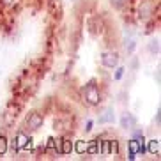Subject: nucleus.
<instances>
[{
	"label": "nucleus",
	"instance_id": "nucleus-12",
	"mask_svg": "<svg viewBox=\"0 0 161 161\" xmlns=\"http://www.w3.org/2000/svg\"><path fill=\"white\" fill-rule=\"evenodd\" d=\"M110 2H112V5L115 9H122V7H126L129 4V0H110Z\"/></svg>",
	"mask_w": 161,
	"mask_h": 161
},
{
	"label": "nucleus",
	"instance_id": "nucleus-11",
	"mask_svg": "<svg viewBox=\"0 0 161 161\" xmlns=\"http://www.w3.org/2000/svg\"><path fill=\"white\" fill-rule=\"evenodd\" d=\"M87 147H89V142H76L73 151H76L78 154H87Z\"/></svg>",
	"mask_w": 161,
	"mask_h": 161
},
{
	"label": "nucleus",
	"instance_id": "nucleus-13",
	"mask_svg": "<svg viewBox=\"0 0 161 161\" xmlns=\"http://www.w3.org/2000/svg\"><path fill=\"white\" fill-rule=\"evenodd\" d=\"M122 76H124V67H115V80H120V78H122Z\"/></svg>",
	"mask_w": 161,
	"mask_h": 161
},
{
	"label": "nucleus",
	"instance_id": "nucleus-14",
	"mask_svg": "<svg viewBox=\"0 0 161 161\" xmlns=\"http://www.w3.org/2000/svg\"><path fill=\"white\" fill-rule=\"evenodd\" d=\"M92 129V120H87V128H85V131H90Z\"/></svg>",
	"mask_w": 161,
	"mask_h": 161
},
{
	"label": "nucleus",
	"instance_id": "nucleus-6",
	"mask_svg": "<svg viewBox=\"0 0 161 161\" xmlns=\"http://www.w3.org/2000/svg\"><path fill=\"white\" fill-rule=\"evenodd\" d=\"M58 154L60 156H67V154H71L73 149H75V145H73V142L69 140V138H64V140H60L58 142Z\"/></svg>",
	"mask_w": 161,
	"mask_h": 161
},
{
	"label": "nucleus",
	"instance_id": "nucleus-7",
	"mask_svg": "<svg viewBox=\"0 0 161 161\" xmlns=\"http://www.w3.org/2000/svg\"><path fill=\"white\" fill-rule=\"evenodd\" d=\"M120 126L126 129H133L136 128V117L133 114H124L122 117H120Z\"/></svg>",
	"mask_w": 161,
	"mask_h": 161
},
{
	"label": "nucleus",
	"instance_id": "nucleus-5",
	"mask_svg": "<svg viewBox=\"0 0 161 161\" xmlns=\"http://www.w3.org/2000/svg\"><path fill=\"white\" fill-rule=\"evenodd\" d=\"M101 64L108 69H115L119 66V53L114 50H108V52L101 53Z\"/></svg>",
	"mask_w": 161,
	"mask_h": 161
},
{
	"label": "nucleus",
	"instance_id": "nucleus-2",
	"mask_svg": "<svg viewBox=\"0 0 161 161\" xmlns=\"http://www.w3.org/2000/svg\"><path fill=\"white\" fill-rule=\"evenodd\" d=\"M9 145H11V151L16 154V152H21V151H25V149H29L30 147V138L25 131H18L16 136L9 142Z\"/></svg>",
	"mask_w": 161,
	"mask_h": 161
},
{
	"label": "nucleus",
	"instance_id": "nucleus-9",
	"mask_svg": "<svg viewBox=\"0 0 161 161\" xmlns=\"http://www.w3.org/2000/svg\"><path fill=\"white\" fill-rule=\"evenodd\" d=\"M145 149L151 152V154H158V152H159V140H149Z\"/></svg>",
	"mask_w": 161,
	"mask_h": 161
},
{
	"label": "nucleus",
	"instance_id": "nucleus-10",
	"mask_svg": "<svg viewBox=\"0 0 161 161\" xmlns=\"http://www.w3.org/2000/svg\"><path fill=\"white\" fill-rule=\"evenodd\" d=\"M7 151H9V140L5 135H0V156H4Z\"/></svg>",
	"mask_w": 161,
	"mask_h": 161
},
{
	"label": "nucleus",
	"instance_id": "nucleus-15",
	"mask_svg": "<svg viewBox=\"0 0 161 161\" xmlns=\"http://www.w3.org/2000/svg\"><path fill=\"white\" fill-rule=\"evenodd\" d=\"M129 159H131V161H135V159H136V154H133V152H129Z\"/></svg>",
	"mask_w": 161,
	"mask_h": 161
},
{
	"label": "nucleus",
	"instance_id": "nucleus-16",
	"mask_svg": "<svg viewBox=\"0 0 161 161\" xmlns=\"http://www.w3.org/2000/svg\"><path fill=\"white\" fill-rule=\"evenodd\" d=\"M16 0H4V4H14Z\"/></svg>",
	"mask_w": 161,
	"mask_h": 161
},
{
	"label": "nucleus",
	"instance_id": "nucleus-4",
	"mask_svg": "<svg viewBox=\"0 0 161 161\" xmlns=\"http://www.w3.org/2000/svg\"><path fill=\"white\" fill-rule=\"evenodd\" d=\"M44 122V117L39 112H32L29 114V117L25 119V129L27 131H37Z\"/></svg>",
	"mask_w": 161,
	"mask_h": 161
},
{
	"label": "nucleus",
	"instance_id": "nucleus-3",
	"mask_svg": "<svg viewBox=\"0 0 161 161\" xmlns=\"http://www.w3.org/2000/svg\"><path fill=\"white\" fill-rule=\"evenodd\" d=\"M154 14H156V4H154V0H140V4H138V18L147 21Z\"/></svg>",
	"mask_w": 161,
	"mask_h": 161
},
{
	"label": "nucleus",
	"instance_id": "nucleus-1",
	"mask_svg": "<svg viewBox=\"0 0 161 161\" xmlns=\"http://www.w3.org/2000/svg\"><path fill=\"white\" fill-rule=\"evenodd\" d=\"M81 99H83L85 104H89V106H97V104L103 101V96H101L99 87L96 85L94 81L87 83V85L81 89Z\"/></svg>",
	"mask_w": 161,
	"mask_h": 161
},
{
	"label": "nucleus",
	"instance_id": "nucleus-8",
	"mask_svg": "<svg viewBox=\"0 0 161 161\" xmlns=\"http://www.w3.org/2000/svg\"><path fill=\"white\" fill-rule=\"evenodd\" d=\"M114 119H115V115H114V112L112 110H104L103 112V115L99 117V122L101 124H106V122H114Z\"/></svg>",
	"mask_w": 161,
	"mask_h": 161
}]
</instances>
